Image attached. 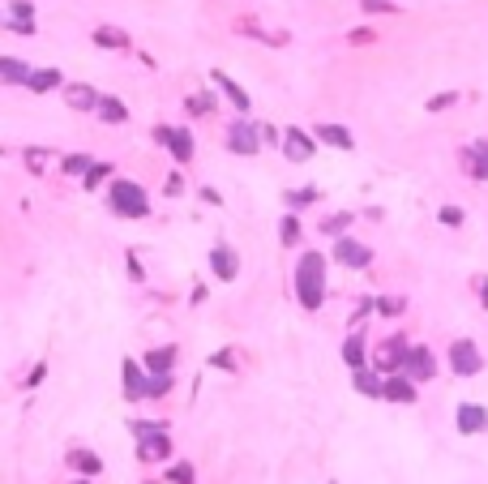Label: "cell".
I'll return each instance as SVG.
<instances>
[{
    "mask_svg": "<svg viewBox=\"0 0 488 484\" xmlns=\"http://www.w3.org/2000/svg\"><path fill=\"white\" fill-rule=\"evenodd\" d=\"M381 399H390V403H416V381H411L407 373H385L381 377Z\"/></svg>",
    "mask_w": 488,
    "mask_h": 484,
    "instance_id": "12",
    "label": "cell"
},
{
    "mask_svg": "<svg viewBox=\"0 0 488 484\" xmlns=\"http://www.w3.org/2000/svg\"><path fill=\"white\" fill-rule=\"evenodd\" d=\"M43 159H47V150H26V163H31V167H35V172H39V167H43Z\"/></svg>",
    "mask_w": 488,
    "mask_h": 484,
    "instance_id": "42",
    "label": "cell"
},
{
    "mask_svg": "<svg viewBox=\"0 0 488 484\" xmlns=\"http://www.w3.org/2000/svg\"><path fill=\"white\" fill-rule=\"evenodd\" d=\"M398 373H407L411 381H432V377H437V356H432L428 347H420V343H416V347L407 351V360H403V369H398Z\"/></svg>",
    "mask_w": 488,
    "mask_h": 484,
    "instance_id": "8",
    "label": "cell"
},
{
    "mask_svg": "<svg viewBox=\"0 0 488 484\" xmlns=\"http://www.w3.org/2000/svg\"><path fill=\"white\" fill-rule=\"evenodd\" d=\"M60 86H65L60 69H31V82H26L31 94H47V90H60Z\"/></svg>",
    "mask_w": 488,
    "mask_h": 484,
    "instance_id": "19",
    "label": "cell"
},
{
    "mask_svg": "<svg viewBox=\"0 0 488 484\" xmlns=\"http://www.w3.org/2000/svg\"><path fill=\"white\" fill-rule=\"evenodd\" d=\"M43 373H47V365H35V369H31V377H26V381H31V386H39V381H43Z\"/></svg>",
    "mask_w": 488,
    "mask_h": 484,
    "instance_id": "44",
    "label": "cell"
},
{
    "mask_svg": "<svg viewBox=\"0 0 488 484\" xmlns=\"http://www.w3.org/2000/svg\"><path fill=\"white\" fill-rule=\"evenodd\" d=\"M69 467L82 472V476H99V472H103V458L90 454V450H69Z\"/></svg>",
    "mask_w": 488,
    "mask_h": 484,
    "instance_id": "24",
    "label": "cell"
},
{
    "mask_svg": "<svg viewBox=\"0 0 488 484\" xmlns=\"http://www.w3.org/2000/svg\"><path fill=\"white\" fill-rule=\"evenodd\" d=\"M334 262H343L351 270H364L373 262V249L360 244V240H351V236H334Z\"/></svg>",
    "mask_w": 488,
    "mask_h": 484,
    "instance_id": "7",
    "label": "cell"
},
{
    "mask_svg": "<svg viewBox=\"0 0 488 484\" xmlns=\"http://www.w3.org/2000/svg\"><path fill=\"white\" fill-rule=\"evenodd\" d=\"M210 82H214V86H219V90H223L227 99H231V108H236V112H249V108H253L249 90H244V86H236V82H231L223 69H214V73H210Z\"/></svg>",
    "mask_w": 488,
    "mask_h": 484,
    "instance_id": "16",
    "label": "cell"
},
{
    "mask_svg": "<svg viewBox=\"0 0 488 484\" xmlns=\"http://www.w3.org/2000/svg\"><path fill=\"white\" fill-rule=\"evenodd\" d=\"M167 480H176V484H193V467H189V463H180V467H171V472H167Z\"/></svg>",
    "mask_w": 488,
    "mask_h": 484,
    "instance_id": "37",
    "label": "cell"
},
{
    "mask_svg": "<svg viewBox=\"0 0 488 484\" xmlns=\"http://www.w3.org/2000/svg\"><path fill=\"white\" fill-rule=\"evenodd\" d=\"M94 47H108V52H128V47H133V39H128L120 26H94Z\"/></svg>",
    "mask_w": 488,
    "mask_h": 484,
    "instance_id": "18",
    "label": "cell"
},
{
    "mask_svg": "<svg viewBox=\"0 0 488 484\" xmlns=\"http://www.w3.org/2000/svg\"><path fill=\"white\" fill-rule=\"evenodd\" d=\"M450 369H454L458 377H476V373L484 369V356H480V347H476L471 339H458V343H450Z\"/></svg>",
    "mask_w": 488,
    "mask_h": 484,
    "instance_id": "5",
    "label": "cell"
},
{
    "mask_svg": "<svg viewBox=\"0 0 488 484\" xmlns=\"http://www.w3.org/2000/svg\"><path fill=\"white\" fill-rule=\"evenodd\" d=\"M185 112H189V116H210V112H214V94H205V90H201V94H189V99H185Z\"/></svg>",
    "mask_w": 488,
    "mask_h": 484,
    "instance_id": "28",
    "label": "cell"
},
{
    "mask_svg": "<svg viewBox=\"0 0 488 484\" xmlns=\"http://www.w3.org/2000/svg\"><path fill=\"white\" fill-rule=\"evenodd\" d=\"M0 82L26 86V82H31V65H26V60H17V56H0Z\"/></svg>",
    "mask_w": 488,
    "mask_h": 484,
    "instance_id": "22",
    "label": "cell"
},
{
    "mask_svg": "<svg viewBox=\"0 0 488 484\" xmlns=\"http://www.w3.org/2000/svg\"><path fill=\"white\" fill-rule=\"evenodd\" d=\"M180 189H185V181H180V176H167V193H171V197H176V193H180Z\"/></svg>",
    "mask_w": 488,
    "mask_h": 484,
    "instance_id": "46",
    "label": "cell"
},
{
    "mask_svg": "<svg viewBox=\"0 0 488 484\" xmlns=\"http://www.w3.org/2000/svg\"><path fill=\"white\" fill-rule=\"evenodd\" d=\"M5 26H9L13 35H22V39H31V35H35V0H13Z\"/></svg>",
    "mask_w": 488,
    "mask_h": 484,
    "instance_id": "13",
    "label": "cell"
},
{
    "mask_svg": "<svg viewBox=\"0 0 488 484\" xmlns=\"http://www.w3.org/2000/svg\"><path fill=\"white\" fill-rule=\"evenodd\" d=\"M154 142L167 146L176 163H189L193 150H197V146H193V133H189V129H176V124H159V129H154Z\"/></svg>",
    "mask_w": 488,
    "mask_h": 484,
    "instance_id": "4",
    "label": "cell"
},
{
    "mask_svg": "<svg viewBox=\"0 0 488 484\" xmlns=\"http://www.w3.org/2000/svg\"><path fill=\"white\" fill-rule=\"evenodd\" d=\"M278 236H283V244H300V223H296V215H283Z\"/></svg>",
    "mask_w": 488,
    "mask_h": 484,
    "instance_id": "32",
    "label": "cell"
},
{
    "mask_svg": "<svg viewBox=\"0 0 488 484\" xmlns=\"http://www.w3.org/2000/svg\"><path fill=\"white\" fill-rule=\"evenodd\" d=\"M146 369L137 365V360H124V394L128 399H146Z\"/></svg>",
    "mask_w": 488,
    "mask_h": 484,
    "instance_id": "21",
    "label": "cell"
},
{
    "mask_svg": "<svg viewBox=\"0 0 488 484\" xmlns=\"http://www.w3.org/2000/svg\"><path fill=\"white\" fill-rule=\"evenodd\" d=\"M351 386L360 394H369V399H381V373L373 369H351Z\"/></svg>",
    "mask_w": 488,
    "mask_h": 484,
    "instance_id": "23",
    "label": "cell"
},
{
    "mask_svg": "<svg viewBox=\"0 0 488 484\" xmlns=\"http://www.w3.org/2000/svg\"><path fill=\"white\" fill-rule=\"evenodd\" d=\"M227 150L231 155H257V150H262V129L249 124V120H236L227 129Z\"/></svg>",
    "mask_w": 488,
    "mask_h": 484,
    "instance_id": "6",
    "label": "cell"
},
{
    "mask_svg": "<svg viewBox=\"0 0 488 484\" xmlns=\"http://www.w3.org/2000/svg\"><path fill=\"white\" fill-rule=\"evenodd\" d=\"M171 365H176V351H171V347H159V351L146 356V369H150V373H171Z\"/></svg>",
    "mask_w": 488,
    "mask_h": 484,
    "instance_id": "27",
    "label": "cell"
},
{
    "mask_svg": "<svg viewBox=\"0 0 488 484\" xmlns=\"http://www.w3.org/2000/svg\"><path fill=\"white\" fill-rule=\"evenodd\" d=\"M82 484H86V480H82Z\"/></svg>",
    "mask_w": 488,
    "mask_h": 484,
    "instance_id": "49",
    "label": "cell"
},
{
    "mask_svg": "<svg viewBox=\"0 0 488 484\" xmlns=\"http://www.w3.org/2000/svg\"><path fill=\"white\" fill-rule=\"evenodd\" d=\"M108 206L120 219H146L150 215V197H146V189L137 181H116L108 189Z\"/></svg>",
    "mask_w": 488,
    "mask_h": 484,
    "instance_id": "2",
    "label": "cell"
},
{
    "mask_svg": "<svg viewBox=\"0 0 488 484\" xmlns=\"http://www.w3.org/2000/svg\"><path fill=\"white\" fill-rule=\"evenodd\" d=\"M65 103L73 112H94L99 108V90L86 86V82H65Z\"/></svg>",
    "mask_w": 488,
    "mask_h": 484,
    "instance_id": "14",
    "label": "cell"
},
{
    "mask_svg": "<svg viewBox=\"0 0 488 484\" xmlns=\"http://www.w3.org/2000/svg\"><path fill=\"white\" fill-rule=\"evenodd\" d=\"M90 167H94L90 155H65V159H60V172H65V176H86Z\"/></svg>",
    "mask_w": 488,
    "mask_h": 484,
    "instance_id": "29",
    "label": "cell"
},
{
    "mask_svg": "<svg viewBox=\"0 0 488 484\" xmlns=\"http://www.w3.org/2000/svg\"><path fill=\"white\" fill-rule=\"evenodd\" d=\"M137 433V454H142V463H159V458H167L171 442H167V424H133Z\"/></svg>",
    "mask_w": 488,
    "mask_h": 484,
    "instance_id": "3",
    "label": "cell"
},
{
    "mask_svg": "<svg viewBox=\"0 0 488 484\" xmlns=\"http://www.w3.org/2000/svg\"><path fill=\"white\" fill-rule=\"evenodd\" d=\"M454 424H458L462 437H476V433H484V428H488V412H484L480 403H458Z\"/></svg>",
    "mask_w": 488,
    "mask_h": 484,
    "instance_id": "11",
    "label": "cell"
},
{
    "mask_svg": "<svg viewBox=\"0 0 488 484\" xmlns=\"http://www.w3.org/2000/svg\"><path fill=\"white\" fill-rule=\"evenodd\" d=\"M360 5H364V13H394L390 0H360Z\"/></svg>",
    "mask_w": 488,
    "mask_h": 484,
    "instance_id": "40",
    "label": "cell"
},
{
    "mask_svg": "<svg viewBox=\"0 0 488 484\" xmlns=\"http://www.w3.org/2000/svg\"><path fill=\"white\" fill-rule=\"evenodd\" d=\"M210 266H214V274H219V278H227V283H231V278L240 274V258H236V249H231V244H214Z\"/></svg>",
    "mask_w": 488,
    "mask_h": 484,
    "instance_id": "17",
    "label": "cell"
},
{
    "mask_svg": "<svg viewBox=\"0 0 488 484\" xmlns=\"http://www.w3.org/2000/svg\"><path fill=\"white\" fill-rule=\"evenodd\" d=\"M262 142H270V146H278V142H283V133L274 129V124H262Z\"/></svg>",
    "mask_w": 488,
    "mask_h": 484,
    "instance_id": "41",
    "label": "cell"
},
{
    "mask_svg": "<svg viewBox=\"0 0 488 484\" xmlns=\"http://www.w3.org/2000/svg\"><path fill=\"white\" fill-rule=\"evenodd\" d=\"M296 296H300V304L308 313L321 309V300H326V258L313 253V249H308L300 258V266H296Z\"/></svg>",
    "mask_w": 488,
    "mask_h": 484,
    "instance_id": "1",
    "label": "cell"
},
{
    "mask_svg": "<svg viewBox=\"0 0 488 484\" xmlns=\"http://www.w3.org/2000/svg\"><path fill=\"white\" fill-rule=\"evenodd\" d=\"M5 22H9V17H5V13H0V26H5Z\"/></svg>",
    "mask_w": 488,
    "mask_h": 484,
    "instance_id": "48",
    "label": "cell"
},
{
    "mask_svg": "<svg viewBox=\"0 0 488 484\" xmlns=\"http://www.w3.org/2000/svg\"><path fill=\"white\" fill-rule=\"evenodd\" d=\"M112 172H116L112 163H94V167H90V172L82 176V181H86V189H99V181H108V176H112Z\"/></svg>",
    "mask_w": 488,
    "mask_h": 484,
    "instance_id": "35",
    "label": "cell"
},
{
    "mask_svg": "<svg viewBox=\"0 0 488 484\" xmlns=\"http://www.w3.org/2000/svg\"><path fill=\"white\" fill-rule=\"evenodd\" d=\"M454 103H458V90H441V94H432L424 108H428V112H446V108H454Z\"/></svg>",
    "mask_w": 488,
    "mask_h": 484,
    "instance_id": "34",
    "label": "cell"
},
{
    "mask_svg": "<svg viewBox=\"0 0 488 484\" xmlns=\"http://www.w3.org/2000/svg\"><path fill=\"white\" fill-rule=\"evenodd\" d=\"M167 390H171V377H167V373H150L146 394H150V399H159V394H167Z\"/></svg>",
    "mask_w": 488,
    "mask_h": 484,
    "instance_id": "33",
    "label": "cell"
},
{
    "mask_svg": "<svg viewBox=\"0 0 488 484\" xmlns=\"http://www.w3.org/2000/svg\"><path fill=\"white\" fill-rule=\"evenodd\" d=\"M373 39V31L369 26H360V31H351V43H369Z\"/></svg>",
    "mask_w": 488,
    "mask_h": 484,
    "instance_id": "43",
    "label": "cell"
},
{
    "mask_svg": "<svg viewBox=\"0 0 488 484\" xmlns=\"http://www.w3.org/2000/svg\"><path fill=\"white\" fill-rule=\"evenodd\" d=\"M283 155H287L292 163H308L313 159V150H317V137L313 133H304V129H283Z\"/></svg>",
    "mask_w": 488,
    "mask_h": 484,
    "instance_id": "9",
    "label": "cell"
},
{
    "mask_svg": "<svg viewBox=\"0 0 488 484\" xmlns=\"http://www.w3.org/2000/svg\"><path fill=\"white\" fill-rule=\"evenodd\" d=\"M373 309H377V313H385V317H394V313H403V300H398V296H377V300H373Z\"/></svg>",
    "mask_w": 488,
    "mask_h": 484,
    "instance_id": "36",
    "label": "cell"
},
{
    "mask_svg": "<svg viewBox=\"0 0 488 484\" xmlns=\"http://www.w3.org/2000/svg\"><path fill=\"white\" fill-rule=\"evenodd\" d=\"M210 365H214V369H236V351H214Z\"/></svg>",
    "mask_w": 488,
    "mask_h": 484,
    "instance_id": "38",
    "label": "cell"
},
{
    "mask_svg": "<svg viewBox=\"0 0 488 484\" xmlns=\"http://www.w3.org/2000/svg\"><path fill=\"white\" fill-rule=\"evenodd\" d=\"M283 201H287L292 210H300V206H308V201H321V193L317 189H292V193H283Z\"/></svg>",
    "mask_w": 488,
    "mask_h": 484,
    "instance_id": "31",
    "label": "cell"
},
{
    "mask_svg": "<svg viewBox=\"0 0 488 484\" xmlns=\"http://www.w3.org/2000/svg\"><path fill=\"white\" fill-rule=\"evenodd\" d=\"M99 120L103 124H124L128 120V108H124V99H116V94H99Z\"/></svg>",
    "mask_w": 488,
    "mask_h": 484,
    "instance_id": "20",
    "label": "cell"
},
{
    "mask_svg": "<svg viewBox=\"0 0 488 484\" xmlns=\"http://www.w3.org/2000/svg\"><path fill=\"white\" fill-rule=\"evenodd\" d=\"M343 360H347V369H364V339L360 335H351L343 343Z\"/></svg>",
    "mask_w": 488,
    "mask_h": 484,
    "instance_id": "26",
    "label": "cell"
},
{
    "mask_svg": "<svg viewBox=\"0 0 488 484\" xmlns=\"http://www.w3.org/2000/svg\"><path fill=\"white\" fill-rule=\"evenodd\" d=\"M476 287H480V300H484V309H488V278H476Z\"/></svg>",
    "mask_w": 488,
    "mask_h": 484,
    "instance_id": "47",
    "label": "cell"
},
{
    "mask_svg": "<svg viewBox=\"0 0 488 484\" xmlns=\"http://www.w3.org/2000/svg\"><path fill=\"white\" fill-rule=\"evenodd\" d=\"M407 351H411V343H407L403 335L385 339V343L377 347V373H381V377H385V373H398V369H403V360H407Z\"/></svg>",
    "mask_w": 488,
    "mask_h": 484,
    "instance_id": "10",
    "label": "cell"
},
{
    "mask_svg": "<svg viewBox=\"0 0 488 484\" xmlns=\"http://www.w3.org/2000/svg\"><path fill=\"white\" fill-rule=\"evenodd\" d=\"M313 137H317L321 146H334V150H355V137H351L347 124H317Z\"/></svg>",
    "mask_w": 488,
    "mask_h": 484,
    "instance_id": "15",
    "label": "cell"
},
{
    "mask_svg": "<svg viewBox=\"0 0 488 484\" xmlns=\"http://www.w3.org/2000/svg\"><path fill=\"white\" fill-rule=\"evenodd\" d=\"M351 219H355L351 210H343V215H330V219H321V232H326V236H343L347 227H351Z\"/></svg>",
    "mask_w": 488,
    "mask_h": 484,
    "instance_id": "30",
    "label": "cell"
},
{
    "mask_svg": "<svg viewBox=\"0 0 488 484\" xmlns=\"http://www.w3.org/2000/svg\"><path fill=\"white\" fill-rule=\"evenodd\" d=\"M128 274H133V278H146V274H142V262L133 258V253H128Z\"/></svg>",
    "mask_w": 488,
    "mask_h": 484,
    "instance_id": "45",
    "label": "cell"
},
{
    "mask_svg": "<svg viewBox=\"0 0 488 484\" xmlns=\"http://www.w3.org/2000/svg\"><path fill=\"white\" fill-rule=\"evenodd\" d=\"M467 163H471V176L476 181H488V142H476L467 150Z\"/></svg>",
    "mask_w": 488,
    "mask_h": 484,
    "instance_id": "25",
    "label": "cell"
},
{
    "mask_svg": "<svg viewBox=\"0 0 488 484\" xmlns=\"http://www.w3.org/2000/svg\"><path fill=\"white\" fill-rule=\"evenodd\" d=\"M441 223L446 227H462V210L458 206H441Z\"/></svg>",
    "mask_w": 488,
    "mask_h": 484,
    "instance_id": "39",
    "label": "cell"
}]
</instances>
